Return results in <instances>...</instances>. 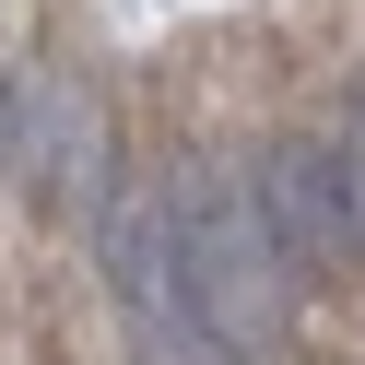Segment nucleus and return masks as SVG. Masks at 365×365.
I'll return each instance as SVG.
<instances>
[{
  "mask_svg": "<svg viewBox=\"0 0 365 365\" xmlns=\"http://www.w3.org/2000/svg\"><path fill=\"white\" fill-rule=\"evenodd\" d=\"M177 247H189V294H200V330H212V354H271L283 341V307H294V247L283 224H271L259 177L236 165H189L177 177Z\"/></svg>",
  "mask_w": 365,
  "mask_h": 365,
  "instance_id": "obj_1",
  "label": "nucleus"
},
{
  "mask_svg": "<svg viewBox=\"0 0 365 365\" xmlns=\"http://www.w3.org/2000/svg\"><path fill=\"white\" fill-rule=\"evenodd\" d=\"M106 247V294H118V330L142 365H212V330H200V294H189V247H177V200L165 189H118L95 212Z\"/></svg>",
  "mask_w": 365,
  "mask_h": 365,
  "instance_id": "obj_2",
  "label": "nucleus"
},
{
  "mask_svg": "<svg viewBox=\"0 0 365 365\" xmlns=\"http://www.w3.org/2000/svg\"><path fill=\"white\" fill-rule=\"evenodd\" d=\"M12 177L59 212H106L118 177H106V118L71 71H24V130H12Z\"/></svg>",
  "mask_w": 365,
  "mask_h": 365,
  "instance_id": "obj_3",
  "label": "nucleus"
},
{
  "mask_svg": "<svg viewBox=\"0 0 365 365\" xmlns=\"http://www.w3.org/2000/svg\"><path fill=\"white\" fill-rule=\"evenodd\" d=\"M259 200H271V224H283L294 271H341L365 247V189H354V165H341V142H271L259 153Z\"/></svg>",
  "mask_w": 365,
  "mask_h": 365,
  "instance_id": "obj_4",
  "label": "nucleus"
}]
</instances>
